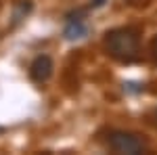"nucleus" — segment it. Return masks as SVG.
Listing matches in <instances>:
<instances>
[{"instance_id":"f257e3e1","label":"nucleus","mask_w":157,"mask_h":155,"mask_svg":"<svg viewBox=\"0 0 157 155\" xmlns=\"http://www.w3.org/2000/svg\"><path fill=\"white\" fill-rule=\"evenodd\" d=\"M105 48L113 59L130 63L138 57V34L126 27L111 29L105 36Z\"/></svg>"},{"instance_id":"f03ea898","label":"nucleus","mask_w":157,"mask_h":155,"mask_svg":"<svg viewBox=\"0 0 157 155\" xmlns=\"http://www.w3.org/2000/svg\"><path fill=\"white\" fill-rule=\"evenodd\" d=\"M107 145L111 151L120 155H136L143 153V149H145V143L136 134H130V132H111L107 138Z\"/></svg>"},{"instance_id":"7ed1b4c3","label":"nucleus","mask_w":157,"mask_h":155,"mask_svg":"<svg viewBox=\"0 0 157 155\" xmlns=\"http://www.w3.org/2000/svg\"><path fill=\"white\" fill-rule=\"evenodd\" d=\"M52 76V59L46 57V55H40L32 61L29 65V78L34 80L36 84H44L50 80Z\"/></svg>"},{"instance_id":"20e7f679","label":"nucleus","mask_w":157,"mask_h":155,"mask_svg":"<svg viewBox=\"0 0 157 155\" xmlns=\"http://www.w3.org/2000/svg\"><path fill=\"white\" fill-rule=\"evenodd\" d=\"M63 36L67 38L69 42H73V40H82V38L88 36V25H86L82 19H69L67 25H65Z\"/></svg>"},{"instance_id":"39448f33","label":"nucleus","mask_w":157,"mask_h":155,"mask_svg":"<svg viewBox=\"0 0 157 155\" xmlns=\"http://www.w3.org/2000/svg\"><path fill=\"white\" fill-rule=\"evenodd\" d=\"M29 11H32V4H29L27 0H23V2L17 6V11H15V21H21V17H23V15H27Z\"/></svg>"},{"instance_id":"423d86ee","label":"nucleus","mask_w":157,"mask_h":155,"mask_svg":"<svg viewBox=\"0 0 157 155\" xmlns=\"http://www.w3.org/2000/svg\"><path fill=\"white\" fill-rule=\"evenodd\" d=\"M105 2H107V0H92V9H101Z\"/></svg>"}]
</instances>
